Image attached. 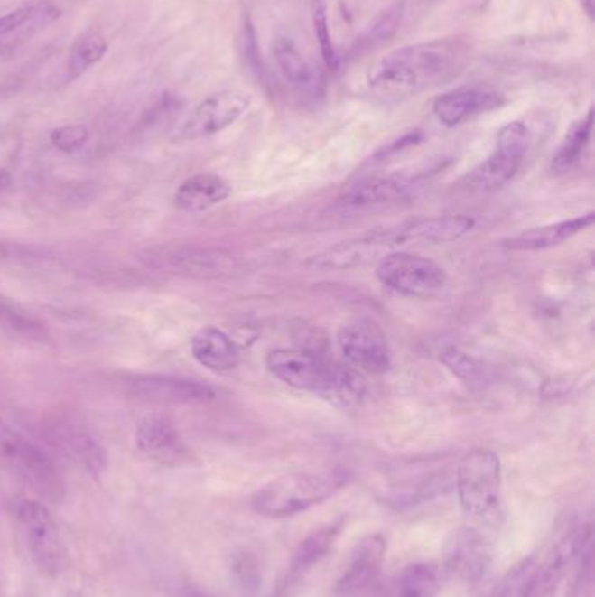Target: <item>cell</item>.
Here are the masks:
<instances>
[{"label":"cell","mask_w":595,"mask_h":597,"mask_svg":"<svg viewBox=\"0 0 595 597\" xmlns=\"http://www.w3.org/2000/svg\"><path fill=\"white\" fill-rule=\"evenodd\" d=\"M468 60L460 39L426 41L383 56L367 74V91L381 102H400L458 76Z\"/></svg>","instance_id":"6da1fadb"},{"label":"cell","mask_w":595,"mask_h":597,"mask_svg":"<svg viewBox=\"0 0 595 597\" xmlns=\"http://www.w3.org/2000/svg\"><path fill=\"white\" fill-rule=\"evenodd\" d=\"M265 365L288 387L316 393L342 407L358 404L365 393V381L358 370L310 350H273L265 357Z\"/></svg>","instance_id":"7a4b0ae2"},{"label":"cell","mask_w":595,"mask_h":597,"mask_svg":"<svg viewBox=\"0 0 595 597\" xmlns=\"http://www.w3.org/2000/svg\"><path fill=\"white\" fill-rule=\"evenodd\" d=\"M349 479V473L340 468L285 473L254 494L252 508L264 518H290L327 501L346 488Z\"/></svg>","instance_id":"3957f363"},{"label":"cell","mask_w":595,"mask_h":597,"mask_svg":"<svg viewBox=\"0 0 595 597\" xmlns=\"http://www.w3.org/2000/svg\"><path fill=\"white\" fill-rule=\"evenodd\" d=\"M138 260L157 273L189 280L229 278L241 269L231 252L200 245H157L140 250Z\"/></svg>","instance_id":"277c9868"},{"label":"cell","mask_w":595,"mask_h":597,"mask_svg":"<svg viewBox=\"0 0 595 597\" xmlns=\"http://www.w3.org/2000/svg\"><path fill=\"white\" fill-rule=\"evenodd\" d=\"M501 462L491 449L466 452L456 468V491L466 516L489 519L501 507Z\"/></svg>","instance_id":"5b68a950"},{"label":"cell","mask_w":595,"mask_h":597,"mask_svg":"<svg viewBox=\"0 0 595 597\" xmlns=\"http://www.w3.org/2000/svg\"><path fill=\"white\" fill-rule=\"evenodd\" d=\"M0 458L41 498L51 503L65 498V482L51 458L4 423H0Z\"/></svg>","instance_id":"8992f818"},{"label":"cell","mask_w":595,"mask_h":597,"mask_svg":"<svg viewBox=\"0 0 595 597\" xmlns=\"http://www.w3.org/2000/svg\"><path fill=\"white\" fill-rule=\"evenodd\" d=\"M529 147V131L520 121L508 123L496 138V147L489 157L471 170L461 189L469 194H491L512 182L522 168Z\"/></svg>","instance_id":"52a82bcc"},{"label":"cell","mask_w":595,"mask_h":597,"mask_svg":"<svg viewBox=\"0 0 595 597\" xmlns=\"http://www.w3.org/2000/svg\"><path fill=\"white\" fill-rule=\"evenodd\" d=\"M376 275L383 285L413 299L437 297L447 285V275L435 260L411 252H389Z\"/></svg>","instance_id":"ba28073f"},{"label":"cell","mask_w":595,"mask_h":597,"mask_svg":"<svg viewBox=\"0 0 595 597\" xmlns=\"http://www.w3.org/2000/svg\"><path fill=\"white\" fill-rule=\"evenodd\" d=\"M252 97L241 89H224L189 110L170 133L175 144L207 138L228 130L250 108Z\"/></svg>","instance_id":"9c48e42d"},{"label":"cell","mask_w":595,"mask_h":597,"mask_svg":"<svg viewBox=\"0 0 595 597\" xmlns=\"http://www.w3.org/2000/svg\"><path fill=\"white\" fill-rule=\"evenodd\" d=\"M337 342L344 360L360 374L381 376L391 368L393 355L388 338L374 320L360 318L342 325Z\"/></svg>","instance_id":"30bf717a"},{"label":"cell","mask_w":595,"mask_h":597,"mask_svg":"<svg viewBox=\"0 0 595 597\" xmlns=\"http://www.w3.org/2000/svg\"><path fill=\"white\" fill-rule=\"evenodd\" d=\"M26 546L35 564L48 574H60L67 564V552L60 529L46 505L25 499L18 508Z\"/></svg>","instance_id":"8fae6325"},{"label":"cell","mask_w":595,"mask_h":597,"mask_svg":"<svg viewBox=\"0 0 595 597\" xmlns=\"http://www.w3.org/2000/svg\"><path fill=\"white\" fill-rule=\"evenodd\" d=\"M473 228L475 220L468 215H445L415 220L395 229L370 234L367 239L379 250L409 243H449L461 239Z\"/></svg>","instance_id":"7c38bea8"},{"label":"cell","mask_w":595,"mask_h":597,"mask_svg":"<svg viewBox=\"0 0 595 597\" xmlns=\"http://www.w3.org/2000/svg\"><path fill=\"white\" fill-rule=\"evenodd\" d=\"M505 104V97L489 86H461L439 97L433 114L443 126L454 128L482 114L492 112Z\"/></svg>","instance_id":"4fadbf2b"},{"label":"cell","mask_w":595,"mask_h":597,"mask_svg":"<svg viewBox=\"0 0 595 597\" xmlns=\"http://www.w3.org/2000/svg\"><path fill=\"white\" fill-rule=\"evenodd\" d=\"M126 387L138 398L161 404H208L215 398V390L207 383L177 376H131Z\"/></svg>","instance_id":"5bb4252c"},{"label":"cell","mask_w":595,"mask_h":597,"mask_svg":"<svg viewBox=\"0 0 595 597\" xmlns=\"http://www.w3.org/2000/svg\"><path fill=\"white\" fill-rule=\"evenodd\" d=\"M386 538L383 535H370L355 546L346 570L337 580L339 596L351 597L370 589L381 576L386 559Z\"/></svg>","instance_id":"9a60e30c"},{"label":"cell","mask_w":595,"mask_h":597,"mask_svg":"<svg viewBox=\"0 0 595 597\" xmlns=\"http://www.w3.org/2000/svg\"><path fill=\"white\" fill-rule=\"evenodd\" d=\"M342 529H344V519H339L325 524L308 535L292 554L290 564L276 589L274 597H285L290 592V589H293L314 566H318L336 546L337 538L340 536Z\"/></svg>","instance_id":"2e32d148"},{"label":"cell","mask_w":595,"mask_h":597,"mask_svg":"<svg viewBox=\"0 0 595 597\" xmlns=\"http://www.w3.org/2000/svg\"><path fill=\"white\" fill-rule=\"evenodd\" d=\"M273 52L286 84L301 102L314 105L325 98V79L318 70H314V67L290 39H276Z\"/></svg>","instance_id":"e0dca14e"},{"label":"cell","mask_w":595,"mask_h":597,"mask_svg":"<svg viewBox=\"0 0 595 597\" xmlns=\"http://www.w3.org/2000/svg\"><path fill=\"white\" fill-rule=\"evenodd\" d=\"M135 442L147 458L157 463L175 465L185 458V443L177 426L159 413L142 417L135 432Z\"/></svg>","instance_id":"ac0fdd59"},{"label":"cell","mask_w":595,"mask_h":597,"mask_svg":"<svg viewBox=\"0 0 595 597\" xmlns=\"http://www.w3.org/2000/svg\"><path fill=\"white\" fill-rule=\"evenodd\" d=\"M413 183L405 177L398 175H381L367 177L360 182L351 185L337 201L340 211H363L370 208L386 207L400 201Z\"/></svg>","instance_id":"d6986e66"},{"label":"cell","mask_w":595,"mask_h":597,"mask_svg":"<svg viewBox=\"0 0 595 597\" xmlns=\"http://www.w3.org/2000/svg\"><path fill=\"white\" fill-rule=\"evenodd\" d=\"M594 213L580 215L570 220H561L542 228H531L524 233L510 236L501 241L508 250L516 252H542L568 243L574 236L583 233L594 224Z\"/></svg>","instance_id":"ffe728a7"},{"label":"cell","mask_w":595,"mask_h":597,"mask_svg":"<svg viewBox=\"0 0 595 597\" xmlns=\"http://www.w3.org/2000/svg\"><path fill=\"white\" fill-rule=\"evenodd\" d=\"M191 351L198 364L217 374L231 372L239 365V350L229 334L208 325L191 340Z\"/></svg>","instance_id":"44dd1931"},{"label":"cell","mask_w":595,"mask_h":597,"mask_svg":"<svg viewBox=\"0 0 595 597\" xmlns=\"http://www.w3.org/2000/svg\"><path fill=\"white\" fill-rule=\"evenodd\" d=\"M449 568L468 582H477L486 574L491 563L488 540L475 529H461L449 550Z\"/></svg>","instance_id":"7402d4cb"},{"label":"cell","mask_w":595,"mask_h":597,"mask_svg":"<svg viewBox=\"0 0 595 597\" xmlns=\"http://www.w3.org/2000/svg\"><path fill=\"white\" fill-rule=\"evenodd\" d=\"M233 192L231 183L215 173H198L181 183L175 205L187 213H201L220 205Z\"/></svg>","instance_id":"603a6c76"},{"label":"cell","mask_w":595,"mask_h":597,"mask_svg":"<svg viewBox=\"0 0 595 597\" xmlns=\"http://www.w3.org/2000/svg\"><path fill=\"white\" fill-rule=\"evenodd\" d=\"M594 131V108H589L583 117H580L568 133L564 135L562 142L559 144L555 154L550 161V172L553 175H564L587 153Z\"/></svg>","instance_id":"cb8c5ba5"},{"label":"cell","mask_w":595,"mask_h":597,"mask_svg":"<svg viewBox=\"0 0 595 597\" xmlns=\"http://www.w3.org/2000/svg\"><path fill=\"white\" fill-rule=\"evenodd\" d=\"M61 447L78 462L80 467L88 470L93 477H100L107 468V451L104 445L91 435L79 430H61L58 434Z\"/></svg>","instance_id":"d4e9b609"},{"label":"cell","mask_w":595,"mask_h":597,"mask_svg":"<svg viewBox=\"0 0 595 597\" xmlns=\"http://www.w3.org/2000/svg\"><path fill=\"white\" fill-rule=\"evenodd\" d=\"M0 329L11 336L25 342L44 344L50 340V331L42 320L25 312L13 303L0 297Z\"/></svg>","instance_id":"484cf974"},{"label":"cell","mask_w":595,"mask_h":597,"mask_svg":"<svg viewBox=\"0 0 595 597\" xmlns=\"http://www.w3.org/2000/svg\"><path fill=\"white\" fill-rule=\"evenodd\" d=\"M108 51V41L104 33L97 30L82 32L74 41L69 60H67V78L70 80L82 78L89 72L97 63H100Z\"/></svg>","instance_id":"4316f807"},{"label":"cell","mask_w":595,"mask_h":597,"mask_svg":"<svg viewBox=\"0 0 595 597\" xmlns=\"http://www.w3.org/2000/svg\"><path fill=\"white\" fill-rule=\"evenodd\" d=\"M441 591V572L433 563H414L398 574L395 597H435Z\"/></svg>","instance_id":"83f0119b"},{"label":"cell","mask_w":595,"mask_h":597,"mask_svg":"<svg viewBox=\"0 0 595 597\" xmlns=\"http://www.w3.org/2000/svg\"><path fill=\"white\" fill-rule=\"evenodd\" d=\"M441 362L449 368V372H452L458 379H461L471 388L484 387L491 379V370L484 365V362L461 351L460 348L454 346L445 348L441 351Z\"/></svg>","instance_id":"f1b7e54d"},{"label":"cell","mask_w":595,"mask_h":597,"mask_svg":"<svg viewBox=\"0 0 595 597\" xmlns=\"http://www.w3.org/2000/svg\"><path fill=\"white\" fill-rule=\"evenodd\" d=\"M400 22H402V11L398 7H391L388 11L377 14L357 37L351 48V54L360 56L363 52L383 46L396 33Z\"/></svg>","instance_id":"f546056e"},{"label":"cell","mask_w":595,"mask_h":597,"mask_svg":"<svg viewBox=\"0 0 595 597\" xmlns=\"http://www.w3.org/2000/svg\"><path fill=\"white\" fill-rule=\"evenodd\" d=\"M60 18V9L50 4H30L18 7L4 16H0V39L7 37L26 25L32 28H44Z\"/></svg>","instance_id":"4dcf8cb0"},{"label":"cell","mask_w":595,"mask_h":597,"mask_svg":"<svg viewBox=\"0 0 595 597\" xmlns=\"http://www.w3.org/2000/svg\"><path fill=\"white\" fill-rule=\"evenodd\" d=\"M312 23H314V33H316V41L320 44V52L321 58L327 65V69L336 70L337 58L336 48L332 42V35H330V28H329V18H327V9L323 5L321 0L314 2V9H312Z\"/></svg>","instance_id":"1f68e13d"},{"label":"cell","mask_w":595,"mask_h":597,"mask_svg":"<svg viewBox=\"0 0 595 597\" xmlns=\"http://www.w3.org/2000/svg\"><path fill=\"white\" fill-rule=\"evenodd\" d=\"M181 107H183V102L177 95L163 93L157 98V102L151 108H147L138 128H142V131H149L154 130L155 126L166 125L172 117H175L181 112Z\"/></svg>","instance_id":"d6a6232c"},{"label":"cell","mask_w":595,"mask_h":597,"mask_svg":"<svg viewBox=\"0 0 595 597\" xmlns=\"http://www.w3.org/2000/svg\"><path fill=\"white\" fill-rule=\"evenodd\" d=\"M50 138L56 151L63 154H74L88 144L89 130L84 125H65L52 130Z\"/></svg>","instance_id":"836d02e7"},{"label":"cell","mask_w":595,"mask_h":597,"mask_svg":"<svg viewBox=\"0 0 595 597\" xmlns=\"http://www.w3.org/2000/svg\"><path fill=\"white\" fill-rule=\"evenodd\" d=\"M241 42H243V56H245V61L248 63L250 70L257 76V78L265 84L267 80V72H265V67L262 63V56L259 54V46H257V39H256V32L252 28V23L246 22L245 26H243V37H241Z\"/></svg>","instance_id":"e575fe53"},{"label":"cell","mask_w":595,"mask_h":597,"mask_svg":"<svg viewBox=\"0 0 595 597\" xmlns=\"http://www.w3.org/2000/svg\"><path fill=\"white\" fill-rule=\"evenodd\" d=\"M423 140H424V135H423L421 131H411V133L400 136L398 140H395V142L388 144L385 149H381V151L374 156L372 161H374V163H377V161H386L389 157L396 156V154H400V153H404V151H407V149H411V147H415V145L421 144Z\"/></svg>","instance_id":"d590c367"},{"label":"cell","mask_w":595,"mask_h":597,"mask_svg":"<svg viewBox=\"0 0 595 597\" xmlns=\"http://www.w3.org/2000/svg\"><path fill=\"white\" fill-rule=\"evenodd\" d=\"M580 2V5H581V9L585 11V14L590 18V20H594L595 18V0H578Z\"/></svg>","instance_id":"8d00e7d4"},{"label":"cell","mask_w":595,"mask_h":597,"mask_svg":"<svg viewBox=\"0 0 595 597\" xmlns=\"http://www.w3.org/2000/svg\"><path fill=\"white\" fill-rule=\"evenodd\" d=\"M9 185H11V175H9V172L0 168V192L5 191Z\"/></svg>","instance_id":"74e56055"},{"label":"cell","mask_w":595,"mask_h":597,"mask_svg":"<svg viewBox=\"0 0 595 597\" xmlns=\"http://www.w3.org/2000/svg\"><path fill=\"white\" fill-rule=\"evenodd\" d=\"M185 597H215L211 596V594H208V592H203V591H200V589H187L185 591Z\"/></svg>","instance_id":"f35d334b"},{"label":"cell","mask_w":595,"mask_h":597,"mask_svg":"<svg viewBox=\"0 0 595 597\" xmlns=\"http://www.w3.org/2000/svg\"><path fill=\"white\" fill-rule=\"evenodd\" d=\"M9 56V50L5 46H0V63L5 61V58Z\"/></svg>","instance_id":"ab89813d"}]
</instances>
